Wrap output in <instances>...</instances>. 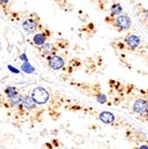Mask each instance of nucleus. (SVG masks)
<instances>
[{
    "label": "nucleus",
    "instance_id": "1",
    "mask_svg": "<svg viewBox=\"0 0 148 149\" xmlns=\"http://www.w3.org/2000/svg\"><path fill=\"white\" fill-rule=\"evenodd\" d=\"M31 97L32 98V100L34 101L35 104H44L49 99V93L47 92V90L46 88H44L42 87H38L32 90Z\"/></svg>",
    "mask_w": 148,
    "mask_h": 149
},
{
    "label": "nucleus",
    "instance_id": "2",
    "mask_svg": "<svg viewBox=\"0 0 148 149\" xmlns=\"http://www.w3.org/2000/svg\"><path fill=\"white\" fill-rule=\"evenodd\" d=\"M114 24L120 30H127L131 26V19L127 15H120L116 18Z\"/></svg>",
    "mask_w": 148,
    "mask_h": 149
},
{
    "label": "nucleus",
    "instance_id": "3",
    "mask_svg": "<svg viewBox=\"0 0 148 149\" xmlns=\"http://www.w3.org/2000/svg\"><path fill=\"white\" fill-rule=\"evenodd\" d=\"M148 110V102L145 99H138L133 104V111L137 113H144Z\"/></svg>",
    "mask_w": 148,
    "mask_h": 149
},
{
    "label": "nucleus",
    "instance_id": "4",
    "mask_svg": "<svg viewBox=\"0 0 148 149\" xmlns=\"http://www.w3.org/2000/svg\"><path fill=\"white\" fill-rule=\"evenodd\" d=\"M22 28L24 29V31L28 33H32L34 31H37L38 28V22L36 20H34L33 18H29L25 20L22 22Z\"/></svg>",
    "mask_w": 148,
    "mask_h": 149
},
{
    "label": "nucleus",
    "instance_id": "5",
    "mask_svg": "<svg viewBox=\"0 0 148 149\" xmlns=\"http://www.w3.org/2000/svg\"><path fill=\"white\" fill-rule=\"evenodd\" d=\"M64 65V61L61 56H53L49 58V66L53 70H60Z\"/></svg>",
    "mask_w": 148,
    "mask_h": 149
},
{
    "label": "nucleus",
    "instance_id": "6",
    "mask_svg": "<svg viewBox=\"0 0 148 149\" xmlns=\"http://www.w3.org/2000/svg\"><path fill=\"white\" fill-rule=\"evenodd\" d=\"M128 46L131 48H137L140 44V38L136 35H130L126 38Z\"/></svg>",
    "mask_w": 148,
    "mask_h": 149
},
{
    "label": "nucleus",
    "instance_id": "7",
    "mask_svg": "<svg viewBox=\"0 0 148 149\" xmlns=\"http://www.w3.org/2000/svg\"><path fill=\"white\" fill-rule=\"evenodd\" d=\"M99 119L104 123L108 124L113 123V120H115V116L110 112H103L99 114Z\"/></svg>",
    "mask_w": 148,
    "mask_h": 149
},
{
    "label": "nucleus",
    "instance_id": "8",
    "mask_svg": "<svg viewBox=\"0 0 148 149\" xmlns=\"http://www.w3.org/2000/svg\"><path fill=\"white\" fill-rule=\"evenodd\" d=\"M46 39H47V37L45 33H38L33 38V42L37 46L42 47L44 44H46Z\"/></svg>",
    "mask_w": 148,
    "mask_h": 149
},
{
    "label": "nucleus",
    "instance_id": "9",
    "mask_svg": "<svg viewBox=\"0 0 148 149\" xmlns=\"http://www.w3.org/2000/svg\"><path fill=\"white\" fill-rule=\"evenodd\" d=\"M22 104L23 105L24 108H26L27 110H31L36 106V104L34 103V101L32 100V98L29 96H27L25 97H23V100L22 102Z\"/></svg>",
    "mask_w": 148,
    "mask_h": 149
},
{
    "label": "nucleus",
    "instance_id": "10",
    "mask_svg": "<svg viewBox=\"0 0 148 149\" xmlns=\"http://www.w3.org/2000/svg\"><path fill=\"white\" fill-rule=\"evenodd\" d=\"M41 50L45 55H55V47L50 43H46L41 47Z\"/></svg>",
    "mask_w": 148,
    "mask_h": 149
},
{
    "label": "nucleus",
    "instance_id": "11",
    "mask_svg": "<svg viewBox=\"0 0 148 149\" xmlns=\"http://www.w3.org/2000/svg\"><path fill=\"white\" fill-rule=\"evenodd\" d=\"M21 68H22V71L26 72V73H33L35 72V68L34 67L29 63V62H27V63H23L21 66Z\"/></svg>",
    "mask_w": 148,
    "mask_h": 149
},
{
    "label": "nucleus",
    "instance_id": "12",
    "mask_svg": "<svg viewBox=\"0 0 148 149\" xmlns=\"http://www.w3.org/2000/svg\"><path fill=\"white\" fill-rule=\"evenodd\" d=\"M111 12L113 15H120V13L122 12V7L120 6V4H113L111 7Z\"/></svg>",
    "mask_w": 148,
    "mask_h": 149
},
{
    "label": "nucleus",
    "instance_id": "13",
    "mask_svg": "<svg viewBox=\"0 0 148 149\" xmlns=\"http://www.w3.org/2000/svg\"><path fill=\"white\" fill-rule=\"evenodd\" d=\"M6 93L7 97H8L9 98H12V97H15L16 95L18 94L16 88H13V87H8V88H6Z\"/></svg>",
    "mask_w": 148,
    "mask_h": 149
},
{
    "label": "nucleus",
    "instance_id": "14",
    "mask_svg": "<svg viewBox=\"0 0 148 149\" xmlns=\"http://www.w3.org/2000/svg\"><path fill=\"white\" fill-rule=\"evenodd\" d=\"M10 100H11V103H12L13 105H17V104H22V100H23V97H22V95L17 94L15 97H13L10 98Z\"/></svg>",
    "mask_w": 148,
    "mask_h": 149
},
{
    "label": "nucleus",
    "instance_id": "15",
    "mask_svg": "<svg viewBox=\"0 0 148 149\" xmlns=\"http://www.w3.org/2000/svg\"><path fill=\"white\" fill-rule=\"evenodd\" d=\"M97 102L100 103V104H104V103L106 102L107 98H106V97L104 96V95L101 94V95H98V96H97Z\"/></svg>",
    "mask_w": 148,
    "mask_h": 149
},
{
    "label": "nucleus",
    "instance_id": "16",
    "mask_svg": "<svg viewBox=\"0 0 148 149\" xmlns=\"http://www.w3.org/2000/svg\"><path fill=\"white\" fill-rule=\"evenodd\" d=\"M7 68H8V70H9L11 72H13V73H16V74L20 73V71H19L18 69L15 68V67H13V65H11V64H8V65H7Z\"/></svg>",
    "mask_w": 148,
    "mask_h": 149
},
{
    "label": "nucleus",
    "instance_id": "17",
    "mask_svg": "<svg viewBox=\"0 0 148 149\" xmlns=\"http://www.w3.org/2000/svg\"><path fill=\"white\" fill-rule=\"evenodd\" d=\"M19 58H20L22 61H23L24 63H27V62H28V58H27V56H26V54H25V53L22 54V55L19 56Z\"/></svg>",
    "mask_w": 148,
    "mask_h": 149
},
{
    "label": "nucleus",
    "instance_id": "18",
    "mask_svg": "<svg viewBox=\"0 0 148 149\" xmlns=\"http://www.w3.org/2000/svg\"><path fill=\"white\" fill-rule=\"evenodd\" d=\"M138 149H148V146H140Z\"/></svg>",
    "mask_w": 148,
    "mask_h": 149
},
{
    "label": "nucleus",
    "instance_id": "19",
    "mask_svg": "<svg viewBox=\"0 0 148 149\" xmlns=\"http://www.w3.org/2000/svg\"><path fill=\"white\" fill-rule=\"evenodd\" d=\"M0 3H5V4H7V3H8V1H1Z\"/></svg>",
    "mask_w": 148,
    "mask_h": 149
},
{
    "label": "nucleus",
    "instance_id": "20",
    "mask_svg": "<svg viewBox=\"0 0 148 149\" xmlns=\"http://www.w3.org/2000/svg\"><path fill=\"white\" fill-rule=\"evenodd\" d=\"M146 116H147V118H148V110L146 111Z\"/></svg>",
    "mask_w": 148,
    "mask_h": 149
}]
</instances>
